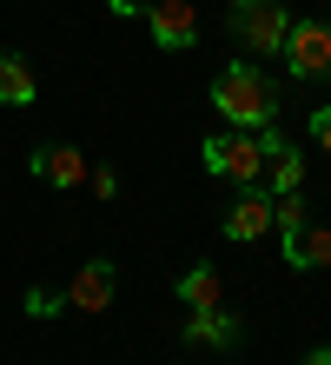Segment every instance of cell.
I'll return each instance as SVG.
<instances>
[{
  "label": "cell",
  "instance_id": "6da1fadb",
  "mask_svg": "<svg viewBox=\"0 0 331 365\" xmlns=\"http://www.w3.org/2000/svg\"><path fill=\"white\" fill-rule=\"evenodd\" d=\"M212 106L226 113V126L258 133V126L278 120V87L252 67V60H226V67H219V80H212Z\"/></svg>",
  "mask_w": 331,
  "mask_h": 365
},
{
  "label": "cell",
  "instance_id": "7a4b0ae2",
  "mask_svg": "<svg viewBox=\"0 0 331 365\" xmlns=\"http://www.w3.org/2000/svg\"><path fill=\"white\" fill-rule=\"evenodd\" d=\"M285 34H292L285 0H232V40L246 53H285Z\"/></svg>",
  "mask_w": 331,
  "mask_h": 365
},
{
  "label": "cell",
  "instance_id": "3957f363",
  "mask_svg": "<svg viewBox=\"0 0 331 365\" xmlns=\"http://www.w3.org/2000/svg\"><path fill=\"white\" fill-rule=\"evenodd\" d=\"M278 146L272 126H258V133H246V126H232L226 133V166H219V180H232V186H265V153Z\"/></svg>",
  "mask_w": 331,
  "mask_h": 365
},
{
  "label": "cell",
  "instance_id": "277c9868",
  "mask_svg": "<svg viewBox=\"0 0 331 365\" xmlns=\"http://www.w3.org/2000/svg\"><path fill=\"white\" fill-rule=\"evenodd\" d=\"M285 67H292V80H325L331 73V20H292Z\"/></svg>",
  "mask_w": 331,
  "mask_h": 365
},
{
  "label": "cell",
  "instance_id": "5b68a950",
  "mask_svg": "<svg viewBox=\"0 0 331 365\" xmlns=\"http://www.w3.org/2000/svg\"><path fill=\"white\" fill-rule=\"evenodd\" d=\"M146 34L159 40V53L199 47V14H192V0H152V7H146Z\"/></svg>",
  "mask_w": 331,
  "mask_h": 365
},
{
  "label": "cell",
  "instance_id": "8992f818",
  "mask_svg": "<svg viewBox=\"0 0 331 365\" xmlns=\"http://www.w3.org/2000/svg\"><path fill=\"white\" fill-rule=\"evenodd\" d=\"M27 173L40 180V186H53V192H66V186H86V153L80 146H33V160H27Z\"/></svg>",
  "mask_w": 331,
  "mask_h": 365
},
{
  "label": "cell",
  "instance_id": "52a82bcc",
  "mask_svg": "<svg viewBox=\"0 0 331 365\" xmlns=\"http://www.w3.org/2000/svg\"><path fill=\"white\" fill-rule=\"evenodd\" d=\"M113 292H120V279H113V259H86L80 272H73V286H66L60 299L73 312H106L113 306Z\"/></svg>",
  "mask_w": 331,
  "mask_h": 365
},
{
  "label": "cell",
  "instance_id": "ba28073f",
  "mask_svg": "<svg viewBox=\"0 0 331 365\" xmlns=\"http://www.w3.org/2000/svg\"><path fill=\"white\" fill-rule=\"evenodd\" d=\"M265 232H272V192H265V186H252L246 200L226 212V240H238V246H246V240H265Z\"/></svg>",
  "mask_w": 331,
  "mask_h": 365
},
{
  "label": "cell",
  "instance_id": "9c48e42d",
  "mask_svg": "<svg viewBox=\"0 0 331 365\" xmlns=\"http://www.w3.org/2000/svg\"><path fill=\"white\" fill-rule=\"evenodd\" d=\"M285 266H331V226H312V220H305V226H292V232H285Z\"/></svg>",
  "mask_w": 331,
  "mask_h": 365
},
{
  "label": "cell",
  "instance_id": "30bf717a",
  "mask_svg": "<svg viewBox=\"0 0 331 365\" xmlns=\"http://www.w3.org/2000/svg\"><path fill=\"white\" fill-rule=\"evenodd\" d=\"M238 319L226 312V306H212V312H192L186 319V346H238Z\"/></svg>",
  "mask_w": 331,
  "mask_h": 365
},
{
  "label": "cell",
  "instance_id": "8fae6325",
  "mask_svg": "<svg viewBox=\"0 0 331 365\" xmlns=\"http://www.w3.org/2000/svg\"><path fill=\"white\" fill-rule=\"evenodd\" d=\"M305 186V153L298 146H272V153H265V192H298Z\"/></svg>",
  "mask_w": 331,
  "mask_h": 365
},
{
  "label": "cell",
  "instance_id": "7c38bea8",
  "mask_svg": "<svg viewBox=\"0 0 331 365\" xmlns=\"http://www.w3.org/2000/svg\"><path fill=\"white\" fill-rule=\"evenodd\" d=\"M33 93H40L33 67L20 53H0V106H33Z\"/></svg>",
  "mask_w": 331,
  "mask_h": 365
},
{
  "label": "cell",
  "instance_id": "4fadbf2b",
  "mask_svg": "<svg viewBox=\"0 0 331 365\" xmlns=\"http://www.w3.org/2000/svg\"><path fill=\"white\" fill-rule=\"evenodd\" d=\"M179 299H186V312H212L219 299H226V286H219L212 266H192V272L179 279Z\"/></svg>",
  "mask_w": 331,
  "mask_h": 365
},
{
  "label": "cell",
  "instance_id": "5bb4252c",
  "mask_svg": "<svg viewBox=\"0 0 331 365\" xmlns=\"http://www.w3.org/2000/svg\"><path fill=\"white\" fill-rule=\"evenodd\" d=\"M305 220H312V212H305L298 192H272V226H278V232H292V226H305Z\"/></svg>",
  "mask_w": 331,
  "mask_h": 365
},
{
  "label": "cell",
  "instance_id": "9a60e30c",
  "mask_svg": "<svg viewBox=\"0 0 331 365\" xmlns=\"http://www.w3.org/2000/svg\"><path fill=\"white\" fill-rule=\"evenodd\" d=\"M199 166L219 180V166H226V133H206V140H199Z\"/></svg>",
  "mask_w": 331,
  "mask_h": 365
},
{
  "label": "cell",
  "instance_id": "2e32d148",
  "mask_svg": "<svg viewBox=\"0 0 331 365\" xmlns=\"http://www.w3.org/2000/svg\"><path fill=\"white\" fill-rule=\"evenodd\" d=\"M60 306H66V299H60V292H47V286H33V292H27V312H33V319H53Z\"/></svg>",
  "mask_w": 331,
  "mask_h": 365
},
{
  "label": "cell",
  "instance_id": "e0dca14e",
  "mask_svg": "<svg viewBox=\"0 0 331 365\" xmlns=\"http://www.w3.org/2000/svg\"><path fill=\"white\" fill-rule=\"evenodd\" d=\"M86 186H93L100 200H113V192H120V173H113V166H93V173H86Z\"/></svg>",
  "mask_w": 331,
  "mask_h": 365
},
{
  "label": "cell",
  "instance_id": "ac0fdd59",
  "mask_svg": "<svg viewBox=\"0 0 331 365\" xmlns=\"http://www.w3.org/2000/svg\"><path fill=\"white\" fill-rule=\"evenodd\" d=\"M312 133H318V153L331 160V113H312Z\"/></svg>",
  "mask_w": 331,
  "mask_h": 365
},
{
  "label": "cell",
  "instance_id": "d6986e66",
  "mask_svg": "<svg viewBox=\"0 0 331 365\" xmlns=\"http://www.w3.org/2000/svg\"><path fill=\"white\" fill-rule=\"evenodd\" d=\"M298 365H331V346H312V352H305Z\"/></svg>",
  "mask_w": 331,
  "mask_h": 365
},
{
  "label": "cell",
  "instance_id": "ffe728a7",
  "mask_svg": "<svg viewBox=\"0 0 331 365\" xmlns=\"http://www.w3.org/2000/svg\"><path fill=\"white\" fill-rule=\"evenodd\" d=\"M113 14H146V7H140V0H113Z\"/></svg>",
  "mask_w": 331,
  "mask_h": 365
}]
</instances>
